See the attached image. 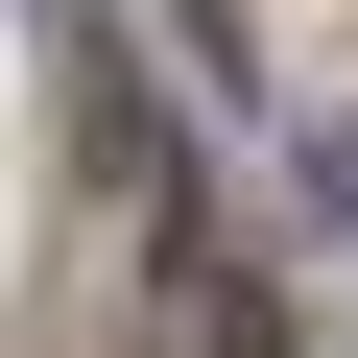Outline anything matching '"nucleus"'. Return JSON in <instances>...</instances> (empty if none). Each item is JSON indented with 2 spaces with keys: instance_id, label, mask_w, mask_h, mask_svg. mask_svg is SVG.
Instances as JSON below:
<instances>
[{
  "instance_id": "obj_1",
  "label": "nucleus",
  "mask_w": 358,
  "mask_h": 358,
  "mask_svg": "<svg viewBox=\"0 0 358 358\" xmlns=\"http://www.w3.org/2000/svg\"><path fill=\"white\" fill-rule=\"evenodd\" d=\"M167 310H192V358H310L287 263H263V239H215V215H167Z\"/></svg>"
}]
</instances>
